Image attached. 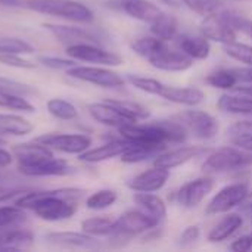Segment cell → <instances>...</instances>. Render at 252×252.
Segmentation results:
<instances>
[{
  "mask_svg": "<svg viewBox=\"0 0 252 252\" xmlns=\"http://www.w3.org/2000/svg\"><path fill=\"white\" fill-rule=\"evenodd\" d=\"M217 108L226 114L245 115L252 118V100L245 96H239L236 93L223 94L217 102Z\"/></svg>",
  "mask_w": 252,
  "mask_h": 252,
  "instance_id": "29",
  "label": "cell"
},
{
  "mask_svg": "<svg viewBox=\"0 0 252 252\" xmlns=\"http://www.w3.org/2000/svg\"><path fill=\"white\" fill-rule=\"evenodd\" d=\"M165 145H145V143H131L128 149L121 155V161L126 164H137L157 158L165 151Z\"/></svg>",
  "mask_w": 252,
  "mask_h": 252,
  "instance_id": "26",
  "label": "cell"
},
{
  "mask_svg": "<svg viewBox=\"0 0 252 252\" xmlns=\"http://www.w3.org/2000/svg\"><path fill=\"white\" fill-rule=\"evenodd\" d=\"M177 46L193 61H204L211 53V44L205 35H189V34L179 35Z\"/></svg>",
  "mask_w": 252,
  "mask_h": 252,
  "instance_id": "23",
  "label": "cell"
},
{
  "mask_svg": "<svg viewBox=\"0 0 252 252\" xmlns=\"http://www.w3.org/2000/svg\"><path fill=\"white\" fill-rule=\"evenodd\" d=\"M223 13L238 32H244L252 38V19L242 16L236 12H232V10H224Z\"/></svg>",
  "mask_w": 252,
  "mask_h": 252,
  "instance_id": "44",
  "label": "cell"
},
{
  "mask_svg": "<svg viewBox=\"0 0 252 252\" xmlns=\"http://www.w3.org/2000/svg\"><path fill=\"white\" fill-rule=\"evenodd\" d=\"M131 145V142L121 139V140H111L102 146L93 148V149H87L86 152L78 155V159L83 162H89V164H97V162H103L117 157H121L128 146Z\"/></svg>",
  "mask_w": 252,
  "mask_h": 252,
  "instance_id": "17",
  "label": "cell"
},
{
  "mask_svg": "<svg viewBox=\"0 0 252 252\" xmlns=\"http://www.w3.org/2000/svg\"><path fill=\"white\" fill-rule=\"evenodd\" d=\"M193 59L190 56H188L185 52L179 50H173L170 47H167L164 52H161L157 58H154L149 63L159 69V71H165V72H185L188 69H190L193 66Z\"/></svg>",
  "mask_w": 252,
  "mask_h": 252,
  "instance_id": "16",
  "label": "cell"
},
{
  "mask_svg": "<svg viewBox=\"0 0 252 252\" xmlns=\"http://www.w3.org/2000/svg\"><path fill=\"white\" fill-rule=\"evenodd\" d=\"M232 74L235 75L238 83L242 84H252V65L241 66V68H230Z\"/></svg>",
  "mask_w": 252,
  "mask_h": 252,
  "instance_id": "49",
  "label": "cell"
},
{
  "mask_svg": "<svg viewBox=\"0 0 252 252\" xmlns=\"http://www.w3.org/2000/svg\"><path fill=\"white\" fill-rule=\"evenodd\" d=\"M242 224H244V220L239 214H227L210 230L207 238L211 244L223 242L229 239L230 236H233L242 227Z\"/></svg>",
  "mask_w": 252,
  "mask_h": 252,
  "instance_id": "25",
  "label": "cell"
},
{
  "mask_svg": "<svg viewBox=\"0 0 252 252\" xmlns=\"http://www.w3.org/2000/svg\"><path fill=\"white\" fill-rule=\"evenodd\" d=\"M3 143H4V142H3V140H1V139H0V145H3Z\"/></svg>",
  "mask_w": 252,
  "mask_h": 252,
  "instance_id": "57",
  "label": "cell"
},
{
  "mask_svg": "<svg viewBox=\"0 0 252 252\" xmlns=\"http://www.w3.org/2000/svg\"><path fill=\"white\" fill-rule=\"evenodd\" d=\"M106 102L111 103L112 106H115L123 115H126L127 118H130L134 123L148 120L151 117V112L148 111V108L142 106L137 102H131V100H115V99H106Z\"/></svg>",
  "mask_w": 252,
  "mask_h": 252,
  "instance_id": "33",
  "label": "cell"
},
{
  "mask_svg": "<svg viewBox=\"0 0 252 252\" xmlns=\"http://www.w3.org/2000/svg\"><path fill=\"white\" fill-rule=\"evenodd\" d=\"M251 224H252V219H251Z\"/></svg>",
  "mask_w": 252,
  "mask_h": 252,
  "instance_id": "58",
  "label": "cell"
},
{
  "mask_svg": "<svg viewBox=\"0 0 252 252\" xmlns=\"http://www.w3.org/2000/svg\"><path fill=\"white\" fill-rule=\"evenodd\" d=\"M226 133H227V139L232 142V145H238L244 140L252 139V118L233 123L227 128Z\"/></svg>",
  "mask_w": 252,
  "mask_h": 252,
  "instance_id": "42",
  "label": "cell"
},
{
  "mask_svg": "<svg viewBox=\"0 0 252 252\" xmlns=\"http://www.w3.org/2000/svg\"><path fill=\"white\" fill-rule=\"evenodd\" d=\"M66 75L83 81L89 83L93 86L105 87V89H117L123 87L126 84V80L117 74L112 69L102 68V66H83V65H75L69 69H66Z\"/></svg>",
  "mask_w": 252,
  "mask_h": 252,
  "instance_id": "5",
  "label": "cell"
},
{
  "mask_svg": "<svg viewBox=\"0 0 252 252\" xmlns=\"http://www.w3.org/2000/svg\"><path fill=\"white\" fill-rule=\"evenodd\" d=\"M0 63L12 68H19V69H34L37 68V63L21 58L16 53H0Z\"/></svg>",
  "mask_w": 252,
  "mask_h": 252,
  "instance_id": "45",
  "label": "cell"
},
{
  "mask_svg": "<svg viewBox=\"0 0 252 252\" xmlns=\"http://www.w3.org/2000/svg\"><path fill=\"white\" fill-rule=\"evenodd\" d=\"M34 130L32 123L13 114H0V134L25 136Z\"/></svg>",
  "mask_w": 252,
  "mask_h": 252,
  "instance_id": "30",
  "label": "cell"
},
{
  "mask_svg": "<svg viewBox=\"0 0 252 252\" xmlns=\"http://www.w3.org/2000/svg\"><path fill=\"white\" fill-rule=\"evenodd\" d=\"M230 250L235 252H248L252 250V236L251 235H245L238 238L232 245Z\"/></svg>",
  "mask_w": 252,
  "mask_h": 252,
  "instance_id": "51",
  "label": "cell"
},
{
  "mask_svg": "<svg viewBox=\"0 0 252 252\" xmlns=\"http://www.w3.org/2000/svg\"><path fill=\"white\" fill-rule=\"evenodd\" d=\"M134 202L139 205V208L148 214L158 226L165 220L167 217V205L158 195H154V192H137L133 196Z\"/></svg>",
  "mask_w": 252,
  "mask_h": 252,
  "instance_id": "21",
  "label": "cell"
},
{
  "mask_svg": "<svg viewBox=\"0 0 252 252\" xmlns=\"http://www.w3.org/2000/svg\"><path fill=\"white\" fill-rule=\"evenodd\" d=\"M159 96L171 103L183 105V106H198L205 100V93L196 87H174L164 84Z\"/></svg>",
  "mask_w": 252,
  "mask_h": 252,
  "instance_id": "18",
  "label": "cell"
},
{
  "mask_svg": "<svg viewBox=\"0 0 252 252\" xmlns=\"http://www.w3.org/2000/svg\"><path fill=\"white\" fill-rule=\"evenodd\" d=\"M118 7L128 16L149 25L162 13L158 4L151 0H118Z\"/></svg>",
  "mask_w": 252,
  "mask_h": 252,
  "instance_id": "20",
  "label": "cell"
},
{
  "mask_svg": "<svg viewBox=\"0 0 252 252\" xmlns=\"http://www.w3.org/2000/svg\"><path fill=\"white\" fill-rule=\"evenodd\" d=\"M127 81L136 87L137 90H142L145 93H149V94H155V96H159L162 87H164V83L158 81L157 78H151V77H142V75H133V74H128L127 75Z\"/></svg>",
  "mask_w": 252,
  "mask_h": 252,
  "instance_id": "39",
  "label": "cell"
},
{
  "mask_svg": "<svg viewBox=\"0 0 252 252\" xmlns=\"http://www.w3.org/2000/svg\"><path fill=\"white\" fill-rule=\"evenodd\" d=\"M12 159H13L12 154L7 152V151L3 149V148H0V168L9 167V165L12 164Z\"/></svg>",
  "mask_w": 252,
  "mask_h": 252,
  "instance_id": "52",
  "label": "cell"
},
{
  "mask_svg": "<svg viewBox=\"0 0 252 252\" xmlns=\"http://www.w3.org/2000/svg\"><path fill=\"white\" fill-rule=\"evenodd\" d=\"M0 108L12 109V111H22V112H35V106L31 105L24 96L10 90L0 89Z\"/></svg>",
  "mask_w": 252,
  "mask_h": 252,
  "instance_id": "34",
  "label": "cell"
},
{
  "mask_svg": "<svg viewBox=\"0 0 252 252\" xmlns=\"http://www.w3.org/2000/svg\"><path fill=\"white\" fill-rule=\"evenodd\" d=\"M155 227H158V224L142 210H128L115 219V232L112 235L117 233L131 239L133 236L142 235Z\"/></svg>",
  "mask_w": 252,
  "mask_h": 252,
  "instance_id": "9",
  "label": "cell"
},
{
  "mask_svg": "<svg viewBox=\"0 0 252 252\" xmlns=\"http://www.w3.org/2000/svg\"><path fill=\"white\" fill-rule=\"evenodd\" d=\"M161 1H164L165 4H168L171 7H179L183 3V0H161Z\"/></svg>",
  "mask_w": 252,
  "mask_h": 252,
  "instance_id": "55",
  "label": "cell"
},
{
  "mask_svg": "<svg viewBox=\"0 0 252 252\" xmlns=\"http://www.w3.org/2000/svg\"><path fill=\"white\" fill-rule=\"evenodd\" d=\"M205 81L211 87L221 89V90H232L238 84V81H236V78H235V75L232 74L230 69H219L216 72H211L205 78Z\"/></svg>",
  "mask_w": 252,
  "mask_h": 252,
  "instance_id": "40",
  "label": "cell"
},
{
  "mask_svg": "<svg viewBox=\"0 0 252 252\" xmlns=\"http://www.w3.org/2000/svg\"><path fill=\"white\" fill-rule=\"evenodd\" d=\"M251 236H252V235H251Z\"/></svg>",
  "mask_w": 252,
  "mask_h": 252,
  "instance_id": "59",
  "label": "cell"
},
{
  "mask_svg": "<svg viewBox=\"0 0 252 252\" xmlns=\"http://www.w3.org/2000/svg\"><path fill=\"white\" fill-rule=\"evenodd\" d=\"M24 6L38 13L80 24H90L94 19L93 10L75 0H25Z\"/></svg>",
  "mask_w": 252,
  "mask_h": 252,
  "instance_id": "2",
  "label": "cell"
},
{
  "mask_svg": "<svg viewBox=\"0 0 252 252\" xmlns=\"http://www.w3.org/2000/svg\"><path fill=\"white\" fill-rule=\"evenodd\" d=\"M214 180L207 174L204 177H198L192 182L185 183L177 192V202L188 210L196 208L205 196L213 190Z\"/></svg>",
  "mask_w": 252,
  "mask_h": 252,
  "instance_id": "12",
  "label": "cell"
},
{
  "mask_svg": "<svg viewBox=\"0 0 252 252\" xmlns=\"http://www.w3.org/2000/svg\"><path fill=\"white\" fill-rule=\"evenodd\" d=\"M183 4L198 15L208 16L217 13L223 7L224 0H183Z\"/></svg>",
  "mask_w": 252,
  "mask_h": 252,
  "instance_id": "41",
  "label": "cell"
},
{
  "mask_svg": "<svg viewBox=\"0 0 252 252\" xmlns=\"http://www.w3.org/2000/svg\"><path fill=\"white\" fill-rule=\"evenodd\" d=\"M239 210L242 213H252V192H248V195L245 196V199L241 202Z\"/></svg>",
  "mask_w": 252,
  "mask_h": 252,
  "instance_id": "53",
  "label": "cell"
},
{
  "mask_svg": "<svg viewBox=\"0 0 252 252\" xmlns=\"http://www.w3.org/2000/svg\"><path fill=\"white\" fill-rule=\"evenodd\" d=\"M13 154L18 158V165H25V164H32L37 162L43 158L52 157V149L41 145L40 142H27V143H19L13 146Z\"/></svg>",
  "mask_w": 252,
  "mask_h": 252,
  "instance_id": "24",
  "label": "cell"
},
{
  "mask_svg": "<svg viewBox=\"0 0 252 252\" xmlns=\"http://www.w3.org/2000/svg\"><path fill=\"white\" fill-rule=\"evenodd\" d=\"M224 46V52L227 56H230L232 59L245 63V65H252V46L245 44V43H239V41H232Z\"/></svg>",
  "mask_w": 252,
  "mask_h": 252,
  "instance_id": "43",
  "label": "cell"
},
{
  "mask_svg": "<svg viewBox=\"0 0 252 252\" xmlns=\"http://www.w3.org/2000/svg\"><path fill=\"white\" fill-rule=\"evenodd\" d=\"M201 154V149L196 146H183L170 152H162L154 159V165L162 167L167 170H173L176 167L185 165L190 159L196 158Z\"/></svg>",
  "mask_w": 252,
  "mask_h": 252,
  "instance_id": "22",
  "label": "cell"
},
{
  "mask_svg": "<svg viewBox=\"0 0 252 252\" xmlns=\"http://www.w3.org/2000/svg\"><path fill=\"white\" fill-rule=\"evenodd\" d=\"M43 28H46L59 43L65 44L66 47L72 46V44H81V43L100 44V40L84 28L69 27V25H58V24H50V22L43 24Z\"/></svg>",
  "mask_w": 252,
  "mask_h": 252,
  "instance_id": "14",
  "label": "cell"
},
{
  "mask_svg": "<svg viewBox=\"0 0 252 252\" xmlns=\"http://www.w3.org/2000/svg\"><path fill=\"white\" fill-rule=\"evenodd\" d=\"M118 199V195L115 190L111 189H100L94 193H92L87 199H86V207L89 210H94V211H100V210H106L109 207H112Z\"/></svg>",
  "mask_w": 252,
  "mask_h": 252,
  "instance_id": "36",
  "label": "cell"
},
{
  "mask_svg": "<svg viewBox=\"0 0 252 252\" xmlns=\"http://www.w3.org/2000/svg\"><path fill=\"white\" fill-rule=\"evenodd\" d=\"M41 65H44L46 68L50 69H69L72 66H75V59H63V58H56V56H38L37 59Z\"/></svg>",
  "mask_w": 252,
  "mask_h": 252,
  "instance_id": "46",
  "label": "cell"
},
{
  "mask_svg": "<svg viewBox=\"0 0 252 252\" xmlns=\"http://www.w3.org/2000/svg\"><path fill=\"white\" fill-rule=\"evenodd\" d=\"M34 140L50 148L52 151L80 155L92 146V139L86 134H63V133H47L35 137Z\"/></svg>",
  "mask_w": 252,
  "mask_h": 252,
  "instance_id": "8",
  "label": "cell"
},
{
  "mask_svg": "<svg viewBox=\"0 0 252 252\" xmlns=\"http://www.w3.org/2000/svg\"><path fill=\"white\" fill-rule=\"evenodd\" d=\"M89 109V114L92 115V118L103 126H108V127H115V128H120L123 126H127V124H131L134 121H131L130 118H127L126 115H123L115 106H112L111 103H108L106 100L105 102H94V103H90L87 106Z\"/></svg>",
  "mask_w": 252,
  "mask_h": 252,
  "instance_id": "19",
  "label": "cell"
},
{
  "mask_svg": "<svg viewBox=\"0 0 252 252\" xmlns=\"http://www.w3.org/2000/svg\"><path fill=\"white\" fill-rule=\"evenodd\" d=\"M27 220V214L24 213V208L15 205H4L0 207V229L16 226Z\"/></svg>",
  "mask_w": 252,
  "mask_h": 252,
  "instance_id": "38",
  "label": "cell"
},
{
  "mask_svg": "<svg viewBox=\"0 0 252 252\" xmlns=\"http://www.w3.org/2000/svg\"><path fill=\"white\" fill-rule=\"evenodd\" d=\"M0 89L1 90H10V92H15V93H19V94H32L34 90L24 84V83H18L15 80H9V78H4V77H0Z\"/></svg>",
  "mask_w": 252,
  "mask_h": 252,
  "instance_id": "47",
  "label": "cell"
},
{
  "mask_svg": "<svg viewBox=\"0 0 252 252\" xmlns=\"http://www.w3.org/2000/svg\"><path fill=\"white\" fill-rule=\"evenodd\" d=\"M44 241L62 247V248H78V250H100L103 245L86 232H50L44 235Z\"/></svg>",
  "mask_w": 252,
  "mask_h": 252,
  "instance_id": "13",
  "label": "cell"
},
{
  "mask_svg": "<svg viewBox=\"0 0 252 252\" xmlns=\"http://www.w3.org/2000/svg\"><path fill=\"white\" fill-rule=\"evenodd\" d=\"M199 235H201V230L198 226H188L180 235V244L183 247L192 245L193 242H196L199 239Z\"/></svg>",
  "mask_w": 252,
  "mask_h": 252,
  "instance_id": "48",
  "label": "cell"
},
{
  "mask_svg": "<svg viewBox=\"0 0 252 252\" xmlns=\"http://www.w3.org/2000/svg\"><path fill=\"white\" fill-rule=\"evenodd\" d=\"M173 118L177 120L188 130V133L193 134V137L199 140H211L219 134L220 130L219 121L205 111H183Z\"/></svg>",
  "mask_w": 252,
  "mask_h": 252,
  "instance_id": "4",
  "label": "cell"
},
{
  "mask_svg": "<svg viewBox=\"0 0 252 252\" xmlns=\"http://www.w3.org/2000/svg\"><path fill=\"white\" fill-rule=\"evenodd\" d=\"M151 31L155 37L164 40V41H170L174 40L177 37V31H179V25H177V19L173 15H168L165 12L161 13L159 18H157L152 24H151Z\"/></svg>",
  "mask_w": 252,
  "mask_h": 252,
  "instance_id": "31",
  "label": "cell"
},
{
  "mask_svg": "<svg viewBox=\"0 0 252 252\" xmlns=\"http://www.w3.org/2000/svg\"><path fill=\"white\" fill-rule=\"evenodd\" d=\"M250 192L248 183H233L227 185L223 189H220L213 199L208 202L205 213L208 216H219V214H226L230 210L236 208L241 205V202L245 199V196Z\"/></svg>",
  "mask_w": 252,
  "mask_h": 252,
  "instance_id": "7",
  "label": "cell"
},
{
  "mask_svg": "<svg viewBox=\"0 0 252 252\" xmlns=\"http://www.w3.org/2000/svg\"><path fill=\"white\" fill-rule=\"evenodd\" d=\"M201 32L208 40H214L221 44L236 41L238 38V31L232 27L223 12L205 16L204 22L201 24Z\"/></svg>",
  "mask_w": 252,
  "mask_h": 252,
  "instance_id": "11",
  "label": "cell"
},
{
  "mask_svg": "<svg viewBox=\"0 0 252 252\" xmlns=\"http://www.w3.org/2000/svg\"><path fill=\"white\" fill-rule=\"evenodd\" d=\"M168 179L170 170L154 165V168H149L133 177L127 186L134 192H158L165 186Z\"/></svg>",
  "mask_w": 252,
  "mask_h": 252,
  "instance_id": "15",
  "label": "cell"
},
{
  "mask_svg": "<svg viewBox=\"0 0 252 252\" xmlns=\"http://www.w3.org/2000/svg\"><path fill=\"white\" fill-rule=\"evenodd\" d=\"M47 111L50 115H53L58 120H74L78 117V109L68 100L65 99H59V97H53L47 102Z\"/></svg>",
  "mask_w": 252,
  "mask_h": 252,
  "instance_id": "35",
  "label": "cell"
},
{
  "mask_svg": "<svg viewBox=\"0 0 252 252\" xmlns=\"http://www.w3.org/2000/svg\"><path fill=\"white\" fill-rule=\"evenodd\" d=\"M81 230L92 236H111L115 232V220L111 217H92L81 223Z\"/></svg>",
  "mask_w": 252,
  "mask_h": 252,
  "instance_id": "32",
  "label": "cell"
},
{
  "mask_svg": "<svg viewBox=\"0 0 252 252\" xmlns=\"http://www.w3.org/2000/svg\"><path fill=\"white\" fill-rule=\"evenodd\" d=\"M226 1V0H224ZM230 1H241V0H230Z\"/></svg>",
  "mask_w": 252,
  "mask_h": 252,
  "instance_id": "56",
  "label": "cell"
},
{
  "mask_svg": "<svg viewBox=\"0 0 252 252\" xmlns=\"http://www.w3.org/2000/svg\"><path fill=\"white\" fill-rule=\"evenodd\" d=\"M130 47L133 49V52L136 55H139L140 58H143L148 62H151L161 52H164L168 47V44H167V41L152 35V37H140V38L133 40Z\"/></svg>",
  "mask_w": 252,
  "mask_h": 252,
  "instance_id": "28",
  "label": "cell"
},
{
  "mask_svg": "<svg viewBox=\"0 0 252 252\" xmlns=\"http://www.w3.org/2000/svg\"><path fill=\"white\" fill-rule=\"evenodd\" d=\"M252 164V152L241 148H220L210 154L202 162L201 168L204 174H220L245 168Z\"/></svg>",
  "mask_w": 252,
  "mask_h": 252,
  "instance_id": "3",
  "label": "cell"
},
{
  "mask_svg": "<svg viewBox=\"0 0 252 252\" xmlns=\"http://www.w3.org/2000/svg\"><path fill=\"white\" fill-rule=\"evenodd\" d=\"M1 6H10V7H18V6H24V3L21 0H0Z\"/></svg>",
  "mask_w": 252,
  "mask_h": 252,
  "instance_id": "54",
  "label": "cell"
},
{
  "mask_svg": "<svg viewBox=\"0 0 252 252\" xmlns=\"http://www.w3.org/2000/svg\"><path fill=\"white\" fill-rule=\"evenodd\" d=\"M34 244V235L30 230L13 229L0 232V250H27Z\"/></svg>",
  "mask_w": 252,
  "mask_h": 252,
  "instance_id": "27",
  "label": "cell"
},
{
  "mask_svg": "<svg viewBox=\"0 0 252 252\" xmlns=\"http://www.w3.org/2000/svg\"><path fill=\"white\" fill-rule=\"evenodd\" d=\"M35 49L30 43L16 37H0V53H16V55H31Z\"/></svg>",
  "mask_w": 252,
  "mask_h": 252,
  "instance_id": "37",
  "label": "cell"
},
{
  "mask_svg": "<svg viewBox=\"0 0 252 252\" xmlns=\"http://www.w3.org/2000/svg\"><path fill=\"white\" fill-rule=\"evenodd\" d=\"M28 189H21V188H1L0 186V204L1 202H7L16 196H21L24 193H27Z\"/></svg>",
  "mask_w": 252,
  "mask_h": 252,
  "instance_id": "50",
  "label": "cell"
},
{
  "mask_svg": "<svg viewBox=\"0 0 252 252\" xmlns=\"http://www.w3.org/2000/svg\"><path fill=\"white\" fill-rule=\"evenodd\" d=\"M84 190L77 188H62L53 190H28L15 201L24 210H32L34 214L46 221H62L71 219L78 210V201Z\"/></svg>",
  "mask_w": 252,
  "mask_h": 252,
  "instance_id": "1",
  "label": "cell"
},
{
  "mask_svg": "<svg viewBox=\"0 0 252 252\" xmlns=\"http://www.w3.org/2000/svg\"><path fill=\"white\" fill-rule=\"evenodd\" d=\"M66 53L69 58L75 61L99 63L105 66H118V65H123L124 62L121 55L115 52H109L100 47V44H93V43H81V44L68 46Z\"/></svg>",
  "mask_w": 252,
  "mask_h": 252,
  "instance_id": "6",
  "label": "cell"
},
{
  "mask_svg": "<svg viewBox=\"0 0 252 252\" xmlns=\"http://www.w3.org/2000/svg\"><path fill=\"white\" fill-rule=\"evenodd\" d=\"M19 173L28 176V177H62L69 176L74 173L72 167L62 158L47 157L32 164L18 165Z\"/></svg>",
  "mask_w": 252,
  "mask_h": 252,
  "instance_id": "10",
  "label": "cell"
}]
</instances>
